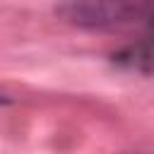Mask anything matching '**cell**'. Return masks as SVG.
<instances>
[{"label": "cell", "instance_id": "cell-1", "mask_svg": "<svg viewBox=\"0 0 154 154\" xmlns=\"http://www.w3.org/2000/svg\"><path fill=\"white\" fill-rule=\"evenodd\" d=\"M154 0H67L60 14L82 29H125L152 19Z\"/></svg>", "mask_w": 154, "mask_h": 154}]
</instances>
